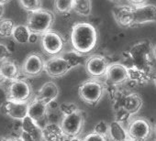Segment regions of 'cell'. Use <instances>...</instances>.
Returning a JSON list of instances; mask_svg holds the SVG:
<instances>
[{"instance_id":"obj_1","label":"cell","mask_w":156,"mask_h":141,"mask_svg":"<svg viewBox=\"0 0 156 141\" xmlns=\"http://www.w3.org/2000/svg\"><path fill=\"white\" fill-rule=\"evenodd\" d=\"M98 32L96 27L88 22L75 24L71 32V43L73 50L80 54L91 52L98 44Z\"/></svg>"},{"instance_id":"obj_2","label":"cell","mask_w":156,"mask_h":141,"mask_svg":"<svg viewBox=\"0 0 156 141\" xmlns=\"http://www.w3.org/2000/svg\"><path fill=\"white\" fill-rule=\"evenodd\" d=\"M54 22V15L46 9H38L30 12L27 19V26L32 33L42 35L51 30Z\"/></svg>"},{"instance_id":"obj_3","label":"cell","mask_w":156,"mask_h":141,"mask_svg":"<svg viewBox=\"0 0 156 141\" xmlns=\"http://www.w3.org/2000/svg\"><path fill=\"white\" fill-rule=\"evenodd\" d=\"M78 95L80 99L85 103L88 105H96L101 100L104 95V86L102 83L97 79H90L85 81L79 85Z\"/></svg>"},{"instance_id":"obj_4","label":"cell","mask_w":156,"mask_h":141,"mask_svg":"<svg viewBox=\"0 0 156 141\" xmlns=\"http://www.w3.org/2000/svg\"><path fill=\"white\" fill-rule=\"evenodd\" d=\"M7 99L18 102H30L33 99V89L30 84L24 79H18L9 84Z\"/></svg>"},{"instance_id":"obj_5","label":"cell","mask_w":156,"mask_h":141,"mask_svg":"<svg viewBox=\"0 0 156 141\" xmlns=\"http://www.w3.org/2000/svg\"><path fill=\"white\" fill-rule=\"evenodd\" d=\"M85 116L83 113L77 110L72 114L64 115L60 126L66 137H76L83 129Z\"/></svg>"},{"instance_id":"obj_6","label":"cell","mask_w":156,"mask_h":141,"mask_svg":"<svg viewBox=\"0 0 156 141\" xmlns=\"http://www.w3.org/2000/svg\"><path fill=\"white\" fill-rule=\"evenodd\" d=\"M73 66L62 56H53L45 61L44 70L51 78H59L68 74Z\"/></svg>"},{"instance_id":"obj_7","label":"cell","mask_w":156,"mask_h":141,"mask_svg":"<svg viewBox=\"0 0 156 141\" xmlns=\"http://www.w3.org/2000/svg\"><path fill=\"white\" fill-rule=\"evenodd\" d=\"M41 42L44 52L51 57L58 56L64 46V40L62 35L54 30H49L42 34Z\"/></svg>"},{"instance_id":"obj_8","label":"cell","mask_w":156,"mask_h":141,"mask_svg":"<svg viewBox=\"0 0 156 141\" xmlns=\"http://www.w3.org/2000/svg\"><path fill=\"white\" fill-rule=\"evenodd\" d=\"M45 60L43 57L37 53H30L21 65V73L28 77H37L44 70Z\"/></svg>"},{"instance_id":"obj_9","label":"cell","mask_w":156,"mask_h":141,"mask_svg":"<svg viewBox=\"0 0 156 141\" xmlns=\"http://www.w3.org/2000/svg\"><path fill=\"white\" fill-rule=\"evenodd\" d=\"M127 131L133 141H145L151 134V126L144 118H136L129 124Z\"/></svg>"},{"instance_id":"obj_10","label":"cell","mask_w":156,"mask_h":141,"mask_svg":"<svg viewBox=\"0 0 156 141\" xmlns=\"http://www.w3.org/2000/svg\"><path fill=\"white\" fill-rule=\"evenodd\" d=\"M109 64L107 59L101 55H93L89 57L85 64L86 72L93 78L106 76Z\"/></svg>"},{"instance_id":"obj_11","label":"cell","mask_w":156,"mask_h":141,"mask_svg":"<svg viewBox=\"0 0 156 141\" xmlns=\"http://www.w3.org/2000/svg\"><path fill=\"white\" fill-rule=\"evenodd\" d=\"M133 25L145 24L156 21V6L152 4H142L132 7Z\"/></svg>"},{"instance_id":"obj_12","label":"cell","mask_w":156,"mask_h":141,"mask_svg":"<svg viewBox=\"0 0 156 141\" xmlns=\"http://www.w3.org/2000/svg\"><path fill=\"white\" fill-rule=\"evenodd\" d=\"M20 137L22 141H39L42 138V128L38 123L27 116L21 121V133Z\"/></svg>"},{"instance_id":"obj_13","label":"cell","mask_w":156,"mask_h":141,"mask_svg":"<svg viewBox=\"0 0 156 141\" xmlns=\"http://www.w3.org/2000/svg\"><path fill=\"white\" fill-rule=\"evenodd\" d=\"M30 102H18L7 99L4 104L5 114L14 120L22 121L28 116Z\"/></svg>"},{"instance_id":"obj_14","label":"cell","mask_w":156,"mask_h":141,"mask_svg":"<svg viewBox=\"0 0 156 141\" xmlns=\"http://www.w3.org/2000/svg\"><path fill=\"white\" fill-rule=\"evenodd\" d=\"M106 77L110 84L119 85L128 81L129 77V73L128 68L125 65L116 62L109 64L107 70Z\"/></svg>"},{"instance_id":"obj_15","label":"cell","mask_w":156,"mask_h":141,"mask_svg":"<svg viewBox=\"0 0 156 141\" xmlns=\"http://www.w3.org/2000/svg\"><path fill=\"white\" fill-rule=\"evenodd\" d=\"M59 95V87L54 82H47L45 83L39 90L36 97L50 105L53 103Z\"/></svg>"},{"instance_id":"obj_16","label":"cell","mask_w":156,"mask_h":141,"mask_svg":"<svg viewBox=\"0 0 156 141\" xmlns=\"http://www.w3.org/2000/svg\"><path fill=\"white\" fill-rule=\"evenodd\" d=\"M48 108H49L48 105H46L45 103H43L42 101H41L35 96L30 102L28 116L39 124L46 116L48 113Z\"/></svg>"},{"instance_id":"obj_17","label":"cell","mask_w":156,"mask_h":141,"mask_svg":"<svg viewBox=\"0 0 156 141\" xmlns=\"http://www.w3.org/2000/svg\"><path fill=\"white\" fill-rule=\"evenodd\" d=\"M21 73V69H20L19 65L11 60H6L1 62L0 65V74L8 82H13L20 79V75Z\"/></svg>"},{"instance_id":"obj_18","label":"cell","mask_w":156,"mask_h":141,"mask_svg":"<svg viewBox=\"0 0 156 141\" xmlns=\"http://www.w3.org/2000/svg\"><path fill=\"white\" fill-rule=\"evenodd\" d=\"M42 138L45 141H64L66 136L63 135L59 125L49 123L42 128Z\"/></svg>"},{"instance_id":"obj_19","label":"cell","mask_w":156,"mask_h":141,"mask_svg":"<svg viewBox=\"0 0 156 141\" xmlns=\"http://www.w3.org/2000/svg\"><path fill=\"white\" fill-rule=\"evenodd\" d=\"M115 19L117 22L122 27H130L133 25L132 7L121 6L115 11Z\"/></svg>"},{"instance_id":"obj_20","label":"cell","mask_w":156,"mask_h":141,"mask_svg":"<svg viewBox=\"0 0 156 141\" xmlns=\"http://www.w3.org/2000/svg\"><path fill=\"white\" fill-rule=\"evenodd\" d=\"M108 136L113 141H125L126 139L129 138L128 131L123 127L121 122L118 120H114L109 123Z\"/></svg>"},{"instance_id":"obj_21","label":"cell","mask_w":156,"mask_h":141,"mask_svg":"<svg viewBox=\"0 0 156 141\" xmlns=\"http://www.w3.org/2000/svg\"><path fill=\"white\" fill-rule=\"evenodd\" d=\"M142 106V99L136 94L128 95L123 102V108L129 114H136Z\"/></svg>"},{"instance_id":"obj_22","label":"cell","mask_w":156,"mask_h":141,"mask_svg":"<svg viewBox=\"0 0 156 141\" xmlns=\"http://www.w3.org/2000/svg\"><path fill=\"white\" fill-rule=\"evenodd\" d=\"M31 33L32 32L27 25H16L12 33V38L19 44H27L30 43Z\"/></svg>"},{"instance_id":"obj_23","label":"cell","mask_w":156,"mask_h":141,"mask_svg":"<svg viewBox=\"0 0 156 141\" xmlns=\"http://www.w3.org/2000/svg\"><path fill=\"white\" fill-rule=\"evenodd\" d=\"M15 23L10 19H0V38L8 39L12 37V33L15 28Z\"/></svg>"},{"instance_id":"obj_24","label":"cell","mask_w":156,"mask_h":141,"mask_svg":"<svg viewBox=\"0 0 156 141\" xmlns=\"http://www.w3.org/2000/svg\"><path fill=\"white\" fill-rule=\"evenodd\" d=\"M73 9L82 16H88L91 13V0H74Z\"/></svg>"},{"instance_id":"obj_25","label":"cell","mask_w":156,"mask_h":141,"mask_svg":"<svg viewBox=\"0 0 156 141\" xmlns=\"http://www.w3.org/2000/svg\"><path fill=\"white\" fill-rule=\"evenodd\" d=\"M19 3L24 10L30 13L41 9V0H19Z\"/></svg>"},{"instance_id":"obj_26","label":"cell","mask_w":156,"mask_h":141,"mask_svg":"<svg viewBox=\"0 0 156 141\" xmlns=\"http://www.w3.org/2000/svg\"><path fill=\"white\" fill-rule=\"evenodd\" d=\"M74 0H55L54 8L60 13H66L73 9Z\"/></svg>"},{"instance_id":"obj_27","label":"cell","mask_w":156,"mask_h":141,"mask_svg":"<svg viewBox=\"0 0 156 141\" xmlns=\"http://www.w3.org/2000/svg\"><path fill=\"white\" fill-rule=\"evenodd\" d=\"M108 131H109V124H108L104 120H101L98 124H96L93 129V132L103 135L105 136H108Z\"/></svg>"},{"instance_id":"obj_28","label":"cell","mask_w":156,"mask_h":141,"mask_svg":"<svg viewBox=\"0 0 156 141\" xmlns=\"http://www.w3.org/2000/svg\"><path fill=\"white\" fill-rule=\"evenodd\" d=\"M82 141H108L107 136L98 134L96 132H91L88 135H87Z\"/></svg>"},{"instance_id":"obj_29","label":"cell","mask_w":156,"mask_h":141,"mask_svg":"<svg viewBox=\"0 0 156 141\" xmlns=\"http://www.w3.org/2000/svg\"><path fill=\"white\" fill-rule=\"evenodd\" d=\"M11 54L10 49L4 43L0 42V61H4L9 58Z\"/></svg>"},{"instance_id":"obj_30","label":"cell","mask_w":156,"mask_h":141,"mask_svg":"<svg viewBox=\"0 0 156 141\" xmlns=\"http://www.w3.org/2000/svg\"><path fill=\"white\" fill-rule=\"evenodd\" d=\"M61 110L64 115H68V114H72L75 111H77V106L73 104H70V103H63L61 105Z\"/></svg>"},{"instance_id":"obj_31","label":"cell","mask_w":156,"mask_h":141,"mask_svg":"<svg viewBox=\"0 0 156 141\" xmlns=\"http://www.w3.org/2000/svg\"><path fill=\"white\" fill-rule=\"evenodd\" d=\"M146 0H129V2H130L133 6H139V5H142L145 3Z\"/></svg>"},{"instance_id":"obj_32","label":"cell","mask_w":156,"mask_h":141,"mask_svg":"<svg viewBox=\"0 0 156 141\" xmlns=\"http://www.w3.org/2000/svg\"><path fill=\"white\" fill-rule=\"evenodd\" d=\"M39 34H36V33H31V36H30V43H35L37 42L38 39H39Z\"/></svg>"},{"instance_id":"obj_33","label":"cell","mask_w":156,"mask_h":141,"mask_svg":"<svg viewBox=\"0 0 156 141\" xmlns=\"http://www.w3.org/2000/svg\"><path fill=\"white\" fill-rule=\"evenodd\" d=\"M0 141H22L20 137H8V138H2Z\"/></svg>"},{"instance_id":"obj_34","label":"cell","mask_w":156,"mask_h":141,"mask_svg":"<svg viewBox=\"0 0 156 141\" xmlns=\"http://www.w3.org/2000/svg\"><path fill=\"white\" fill-rule=\"evenodd\" d=\"M5 6L4 5H1L0 4V19H3V16L5 14Z\"/></svg>"},{"instance_id":"obj_35","label":"cell","mask_w":156,"mask_h":141,"mask_svg":"<svg viewBox=\"0 0 156 141\" xmlns=\"http://www.w3.org/2000/svg\"><path fill=\"white\" fill-rule=\"evenodd\" d=\"M64 141H81V140H79L77 137H66Z\"/></svg>"},{"instance_id":"obj_36","label":"cell","mask_w":156,"mask_h":141,"mask_svg":"<svg viewBox=\"0 0 156 141\" xmlns=\"http://www.w3.org/2000/svg\"><path fill=\"white\" fill-rule=\"evenodd\" d=\"M9 1H10V0H0V4L5 6V5H6V4H8Z\"/></svg>"},{"instance_id":"obj_37","label":"cell","mask_w":156,"mask_h":141,"mask_svg":"<svg viewBox=\"0 0 156 141\" xmlns=\"http://www.w3.org/2000/svg\"><path fill=\"white\" fill-rule=\"evenodd\" d=\"M6 81H5V79L2 77V75L1 74H0V85H1V84H3L4 83H5Z\"/></svg>"},{"instance_id":"obj_38","label":"cell","mask_w":156,"mask_h":141,"mask_svg":"<svg viewBox=\"0 0 156 141\" xmlns=\"http://www.w3.org/2000/svg\"><path fill=\"white\" fill-rule=\"evenodd\" d=\"M153 84H154V85H155V87H156V74H155L154 77H153Z\"/></svg>"},{"instance_id":"obj_39","label":"cell","mask_w":156,"mask_h":141,"mask_svg":"<svg viewBox=\"0 0 156 141\" xmlns=\"http://www.w3.org/2000/svg\"><path fill=\"white\" fill-rule=\"evenodd\" d=\"M153 53H154V57L156 59V46L154 47V50H153Z\"/></svg>"},{"instance_id":"obj_40","label":"cell","mask_w":156,"mask_h":141,"mask_svg":"<svg viewBox=\"0 0 156 141\" xmlns=\"http://www.w3.org/2000/svg\"><path fill=\"white\" fill-rule=\"evenodd\" d=\"M125 141H133L132 139H130V138H128V139H126Z\"/></svg>"},{"instance_id":"obj_41","label":"cell","mask_w":156,"mask_h":141,"mask_svg":"<svg viewBox=\"0 0 156 141\" xmlns=\"http://www.w3.org/2000/svg\"><path fill=\"white\" fill-rule=\"evenodd\" d=\"M111 1H119V0H111Z\"/></svg>"}]
</instances>
